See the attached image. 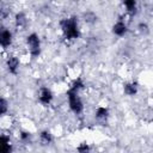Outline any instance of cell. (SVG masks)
<instances>
[{"label":"cell","instance_id":"obj_10","mask_svg":"<svg viewBox=\"0 0 153 153\" xmlns=\"http://www.w3.org/2000/svg\"><path fill=\"white\" fill-rule=\"evenodd\" d=\"M108 115H109V111H108L106 108H104V106L97 108V110H96V117L98 120H106L108 118Z\"/></svg>","mask_w":153,"mask_h":153},{"label":"cell","instance_id":"obj_14","mask_svg":"<svg viewBox=\"0 0 153 153\" xmlns=\"http://www.w3.org/2000/svg\"><path fill=\"white\" fill-rule=\"evenodd\" d=\"M76 149H78V153H90V146L86 142H81Z\"/></svg>","mask_w":153,"mask_h":153},{"label":"cell","instance_id":"obj_6","mask_svg":"<svg viewBox=\"0 0 153 153\" xmlns=\"http://www.w3.org/2000/svg\"><path fill=\"white\" fill-rule=\"evenodd\" d=\"M12 152V145L10 142V139L5 135L0 137V153H11Z\"/></svg>","mask_w":153,"mask_h":153},{"label":"cell","instance_id":"obj_13","mask_svg":"<svg viewBox=\"0 0 153 153\" xmlns=\"http://www.w3.org/2000/svg\"><path fill=\"white\" fill-rule=\"evenodd\" d=\"M124 4V6H126V8H127V11L129 12V13H135V11H136V2L134 1V0H129V1H124L123 2Z\"/></svg>","mask_w":153,"mask_h":153},{"label":"cell","instance_id":"obj_9","mask_svg":"<svg viewBox=\"0 0 153 153\" xmlns=\"http://www.w3.org/2000/svg\"><path fill=\"white\" fill-rule=\"evenodd\" d=\"M123 91L127 96H134L137 92V84L136 82H127L123 87Z\"/></svg>","mask_w":153,"mask_h":153},{"label":"cell","instance_id":"obj_16","mask_svg":"<svg viewBox=\"0 0 153 153\" xmlns=\"http://www.w3.org/2000/svg\"><path fill=\"white\" fill-rule=\"evenodd\" d=\"M139 29H140L141 32H143V31L146 32V31H147V25L143 24V23H141V24H139Z\"/></svg>","mask_w":153,"mask_h":153},{"label":"cell","instance_id":"obj_3","mask_svg":"<svg viewBox=\"0 0 153 153\" xmlns=\"http://www.w3.org/2000/svg\"><path fill=\"white\" fill-rule=\"evenodd\" d=\"M26 43H27V48L31 54L32 57H37L41 53V42L39 38L36 33H31L26 37Z\"/></svg>","mask_w":153,"mask_h":153},{"label":"cell","instance_id":"obj_5","mask_svg":"<svg viewBox=\"0 0 153 153\" xmlns=\"http://www.w3.org/2000/svg\"><path fill=\"white\" fill-rule=\"evenodd\" d=\"M0 43L2 45V48H7L11 43H12V33L10 30L4 29L0 33Z\"/></svg>","mask_w":153,"mask_h":153},{"label":"cell","instance_id":"obj_2","mask_svg":"<svg viewBox=\"0 0 153 153\" xmlns=\"http://www.w3.org/2000/svg\"><path fill=\"white\" fill-rule=\"evenodd\" d=\"M79 91H75L73 88H69L67 92V98L69 103V108L74 114H80L82 111V103L78 94Z\"/></svg>","mask_w":153,"mask_h":153},{"label":"cell","instance_id":"obj_17","mask_svg":"<svg viewBox=\"0 0 153 153\" xmlns=\"http://www.w3.org/2000/svg\"><path fill=\"white\" fill-rule=\"evenodd\" d=\"M20 137H22V140H27V139L30 137V135H29L27 133H25V131H23V133L20 134Z\"/></svg>","mask_w":153,"mask_h":153},{"label":"cell","instance_id":"obj_12","mask_svg":"<svg viewBox=\"0 0 153 153\" xmlns=\"http://www.w3.org/2000/svg\"><path fill=\"white\" fill-rule=\"evenodd\" d=\"M39 137H41V141L43 142V143H50L51 142V140H53V137H51V134L48 131V130H44V131H42L41 134H39Z\"/></svg>","mask_w":153,"mask_h":153},{"label":"cell","instance_id":"obj_15","mask_svg":"<svg viewBox=\"0 0 153 153\" xmlns=\"http://www.w3.org/2000/svg\"><path fill=\"white\" fill-rule=\"evenodd\" d=\"M7 111V102L5 98L0 99V115H5Z\"/></svg>","mask_w":153,"mask_h":153},{"label":"cell","instance_id":"obj_8","mask_svg":"<svg viewBox=\"0 0 153 153\" xmlns=\"http://www.w3.org/2000/svg\"><path fill=\"white\" fill-rule=\"evenodd\" d=\"M112 32L116 35V36H123L126 32H127V24L123 23L122 20L117 22L114 27H112Z\"/></svg>","mask_w":153,"mask_h":153},{"label":"cell","instance_id":"obj_1","mask_svg":"<svg viewBox=\"0 0 153 153\" xmlns=\"http://www.w3.org/2000/svg\"><path fill=\"white\" fill-rule=\"evenodd\" d=\"M61 30L67 39H75L79 37V27L76 19L74 17L72 18H65L60 22Z\"/></svg>","mask_w":153,"mask_h":153},{"label":"cell","instance_id":"obj_4","mask_svg":"<svg viewBox=\"0 0 153 153\" xmlns=\"http://www.w3.org/2000/svg\"><path fill=\"white\" fill-rule=\"evenodd\" d=\"M53 99V93L49 88L47 87H42L38 92V100L43 104V105H49L50 102Z\"/></svg>","mask_w":153,"mask_h":153},{"label":"cell","instance_id":"obj_11","mask_svg":"<svg viewBox=\"0 0 153 153\" xmlns=\"http://www.w3.org/2000/svg\"><path fill=\"white\" fill-rule=\"evenodd\" d=\"M26 23V18L24 16V13H17L16 14V25L18 27H23Z\"/></svg>","mask_w":153,"mask_h":153},{"label":"cell","instance_id":"obj_7","mask_svg":"<svg viewBox=\"0 0 153 153\" xmlns=\"http://www.w3.org/2000/svg\"><path fill=\"white\" fill-rule=\"evenodd\" d=\"M7 68H8V71H10V73H12V74H16L17 73V69H18V67H19V60L16 57V56H10L8 59H7Z\"/></svg>","mask_w":153,"mask_h":153}]
</instances>
